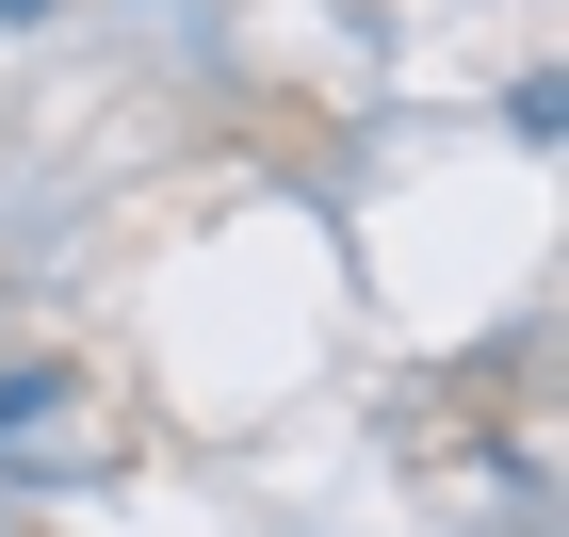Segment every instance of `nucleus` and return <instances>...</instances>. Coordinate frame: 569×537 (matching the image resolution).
Masks as SVG:
<instances>
[{
	"label": "nucleus",
	"mask_w": 569,
	"mask_h": 537,
	"mask_svg": "<svg viewBox=\"0 0 569 537\" xmlns=\"http://www.w3.org/2000/svg\"><path fill=\"white\" fill-rule=\"evenodd\" d=\"M49 407H66V375H49V358H17V375H0V424H49Z\"/></svg>",
	"instance_id": "obj_1"
},
{
	"label": "nucleus",
	"mask_w": 569,
	"mask_h": 537,
	"mask_svg": "<svg viewBox=\"0 0 569 537\" xmlns=\"http://www.w3.org/2000/svg\"><path fill=\"white\" fill-rule=\"evenodd\" d=\"M0 17H49V0H0Z\"/></svg>",
	"instance_id": "obj_2"
}]
</instances>
